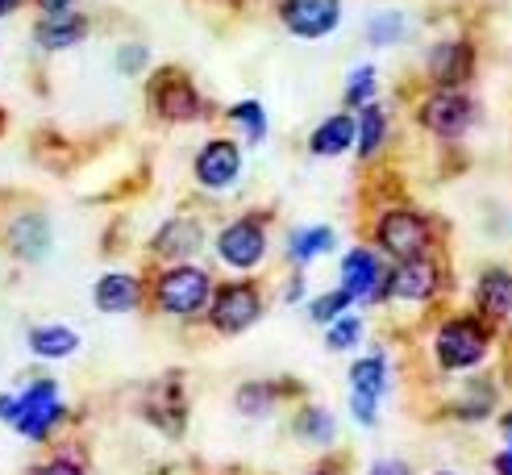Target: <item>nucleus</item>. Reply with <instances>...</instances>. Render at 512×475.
I'll use <instances>...</instances> for the list:
<instances>
[{"label": "nucleus", "mask_w": 512, "mask_h": 475, "mask_svg": "<svg viewBox=\"0 0 512 475\" xmlns=\"http://www.w3.org/2000/svg\"><path fill=\"white\" fill-rule=\"evenodd\" d=\"M63 405H59V384L55 380H34L25 392H5L0 396V421H9L17 434L42 442L59 425Z\"/></svg>", "instance_id": "nucleus-1"}, {"label": "nucleus", "mask_w": 512, "mask_h": 475, "mask_svg": "<svg viewBox=\"0 0 512 475\" xmlns=\"http://www.w3.org/2000/svg\"><path fill=\"white\" fill-rule=\"evenodd\" d=\"M213 296V280L204 275L200 267H171L159 275V288H155V300L163 313H175V317H192L209 305Z\"/></svg>", "instance_id": "nucleus-2"}, {"label": "nucleus", "mask_w": 512, "mask_h": 475, "mask_svg": "<svg viewBox=\"0 0 512 475\" xmlns=\"http://www.w3.org/2000/svg\"><path fill=\"white\" fill-rule=\"evenodd\" d=\"M483 355H488V334L475 317H454L442 325L438 334V363L446 371H467V367H479Z\"/></svg>", "instance_id": "nucleus-3"}, {"label": "nucleus", "mask_w": 512, "mask_h": 475, "mask_svg": "<svg viewBox=\"0 0 512 475\" xmlns=\"http://www.w3.org/2000/svg\"><path fill=\"white\" fill-rule=\"evenodd\" d=\"M259 313H263V300H259V292H254V284H225L213 296V309H209V317H213V325L221 334L250 330V325L259 321Z\"/></svg>", "instance_id": "nucleus-4"}, {"label": "nucleus", "mask_w": 512, "mask_h": 475, "mask_svg": "<svg viewBox=\"0 0 512 475\" xmlns=\"http://www.w3.org/2000/svg\"><path fill=\"white\" fill-rule=\"evenodd\" d=\"M379 246L388 250V255H396L400 263L404 259H421L425 246H429V221L408 213V209H396L379 221Z\"/></svg>", "instance_id": "nucleus-5"}, {"label": "nucleus", "mask_w": 512, "mask_h": 475, "mask_svg": "<svg viewBox=\"0 0 512 475\" xmlns=\"http://www.w3.org/2000/svg\"><path fill=\"white\" fill-rule=\"evenodd\" d=\"M279 21H284L296 38H325L338 30L342 0H284V5H279Z\"/></svg>", "instance_id": "nucleus-6"}, {"label": "nucleus", "mask_w": 512, "mask_h": 475, "mask_svg": "<svg viewBox=\"0 0 512 475\" xmlns=\"http://www.w3.org/2000/svg\"><path fill=\"white\" fill-rule=\"evenodd\" d=\"M217 250H221V259L229 267L250 271L254 263H263V255H267V230L254 217H242V221H234V225H225V230H221Z\"/></svg>", "instance_id": "nucleus-7"}, {"label": "nucleus", "mask_w": 512, "mask_h": 475, "mask_svg": "<svg viewBox=\"0 0 512 475\" xmlns=\"http://www.w3.org/2000/svg\"><path fill=\"white\" fill-rule=\"evenodd\" d=\"M150 105H155V113L163 121H196L200 92L179 71H159L155 75V88H150Z\"/></svg>", "instance_id": "nucleus-8"}, {"label": "nucleus", "mask_w": 512, "mask_h": 475, "mask_svg": "<svg viewBox=\"0 0 512 475\" xmlns=\"http://www.w3.org/2000/svg\"><path fill=\"white\" fill-rule=\"evenodd\" d=\"M475 117V105L463 96V92H438V96H429L425 100V109H421V121L429 125L433 134H442V138H458V134H467V125Z\"/></svg>", "instance_id": "nucleus-9"}, {"label": "nucleus", "mask_w": 512, "mask_h": 475, "mask_svg": "<svg viewBox=\"0 0 512 475\" xmlns=\"http://www.w3.org/2000/svg\"><path fill=\"white\" fill-rule=\"evenodd\" d=\"M238 171H242V150L234 142H225V138L209 142L196 155V180L209 192H225L229 184L238 180Z\"/></svg>", "instance_id": "nucleus-10"}, {"label": "nucleus", "mask_w": 512, "mask_h": 475, "mask_svg": "<svg viewBox=\"0 0 512 475\" xmlns=\"http://www.w3.org/2000/svg\"><path fill=\"white\" fill-rule=\"evenodd\" d=\"M388 288H392L396 300H429L433 292H438V267H433L425 255L421 259H404L392 271Z\"/></svg>", "instance_id": "nucleus-11"}, {"label": "nucleus", "mask_w": 512, "mask_h": 475, "mask_svg": "<svg viewBox=\"0 0 512 475\" xmlns=\"http://www.w3.org/2000/svg\"><path fill=\"white\" fill-rule=\"evenodd\" d=\"M88 38V21L80 13H46L38 25H34V42L38 50H67L75 42Z\"/></svg>", "instance_id": "nucleus-12"}, {"label": "nucleus", "mask_w": 512, "mask_h": 475, "mask_svg": "<svg viewBox=\"0 0 512 475\" xmlns=\"http://www.w3.org/2000/svg\"><path fill=\"white\" fill-rule=\"evenodd\" d=\"M92 300H96L100 313H130L142 300V284L134 280V275H121V271L100 275L96 288H92Z\"/></svg>", "instance_id": "nucleus-13"}, {"label": "nucleus", "mask_w": 512, "mask_h": 475, "mask_svg": "<svg viewBox=\"0 0 512 475\" xmlns=\"http://www.w3.org/2000/svg\"><path fill=\"white\" fill-rule=\"evenodd\" d=\"M429 75L442 88H458L471 75V46L467 42H442L429 50Z\"/></svg>", "instance_id": "nucleus-14"}, {"label": "nucleus", "mask_w": 512, "mask_h": 475, "mask_svg": "<svg viewBox=\"0 0 512 475\" xmlns=\"http://www.w3.org/2000/svg\"><path fill=\"white\" fill-rule=\"evenodd\" d=\"M379 284V259L371 250H350L342 259V292H350V300L371 296Z\"/></svg>", "instance_id": "nucleus-15"}, {"label": "nucleus", "mask_w": 512, "mask_h": 475, "mask_svg": "<svg viewBox=\"0 0 512 475\" xmlns=\"http://www.w3.org/2000/svg\"><path fill=\"white\" fill-rule=\"evenodd\" d=\"M200 242H204L200 225L188 221V217H175V221H167L163 230H159L155 250H159L163 259H188V255H196V250H200Z\"/></svg>", "instance_id": "nucleus-16"}, {"label": "nucleus", "mask_w": 512, "mask_h": 475, "mask_svg": "<svg viewBox=\"0 0 512 475\" xmlns=\"http://www.w3.org/2000/svg\"><path fill=\"white\" fill-rule=\"evenodd\" d=\"M350 142H354V117L338 113V117H329V121L317 125V134L309 138V150L321 155V159H334V155H346Z\"/></svg>", "instance_id": "nucleus-17"}, {"label": "nucleus", "mask_w": 512, "mask_h": 475, "mask_svg": "<svg viewBox=\"0 0 512 475\" xmlns=\"http://www.w3.org/2000/svg\"><path fill=\"white\" fill-rule=\"evenodd\" d=\"M80 346V334L67 330V325H38L30 330V350L38 359H67Z\"/></svg>", "instance_id": "nucleus-18"}, {"label": "nucleus", "mask_w": 512, "mask_h": 475, "mask_svg": "<svg viewBox=\"0 0 512 475\" xmlns=\"http://www.w3.org/2000/svg\"><path fill=\"white\" fill-rule=\"evenodd\" d=\"M479 305L492 317H508L512 313V275L508 271H488L479 280Z\"/></svg>", "instance_id": "nucleus-19"}, {"label": "nucleus", "mask_w": 512, "mask_h": 475, "mask_svg": "<svg viewBox=\"0 0 512 475\" xmlns=\"http://www.w3.org/2000/svg\"><path fill=\"white\" fill-rule=\"evenodd\" d=\"M350 388L363 392V396H383L388 392V363H383V355H371V359H358L350 367Z\"/></svg>", "instance_id": "nucleus-20"}, {"label": "nucleus", "mask_w": 512, "mask_h": 475, "mask_svg": "<svg viewBox=\"0 0 512 475\" xmlns=\"http://www.w3.org/2000/svg\"><path fill=\"white\" fill-rule=\"evenodd\" d=\"M13 246H17V255H25V259H42V250L50 246L46 221L42 217H21L13 225Z\"/></svg>", "instance_id": "nucleus-21"}, {"label": "nucleus", "mask_w": 512, "mask_h": 475, "mask_svg": "<svg viewBox=\"0 0 512 475\" xmlns=\"http://www.w3.org/2000/svg\"><path fill=\"white\" fill-rule=\"evenodd\" d=\"M288 250H292V259H296V263H309V259L325 255V250H334V230H329V225H313V230H296V234H292V242H288Z\"/></svg>", "instance_id": "nucleus-22"}, {"label": "nucleus", "mask_w": 512, "mask_h": 475, "mask_svg": "<svg viewBox=\"0 0 512 475\" xmlns=\"http://www.w3.org/2000/svg\"><path fill=\"white\" fill-rule=\"evenodd\" d=\"M383 130H388V117H383V109H379V105H367V109H363V117L354 121L358 155H363V159H371L375 150H379V142H383Z\"/></svg>", "instance_id": "nucleus-23"}, {"label": "nucleus", "mask_w": 512, "mask_h": 475, "mask_svg": "<svg viewBox=\"0 0 512 475\" xmlns=\"http://www.w3.org/2000/svg\"><path fill=\"white\" fill-rule=\"evenodd\" d=\"M229 121H238V130L246 134L250 146L267 138V113H263L259 100H242V105H234L229 109Z\"/></svg>", "instance_id": "nucleus-24"}, {"label": "nucleus", "mask_w": 512, "mask_h": 475, "mask_svg": "<svg viewBox=\"0 0 512 475\" xmlns=\"http://www.w3.org/2000/svg\"><path fill=\"white\" fill-rule=\"evenodd\" d=\"M296 434L304 442H334V417H329L325 409H304L296 417Z\"/></svg>", "instance_id": "nucleus-25"}, {"label": "nucleus", "mask_w": 512, "mask_h": 475, "mask_svg": "<svg viewBox=\"0 0 512 475\" xmlns=\"http://www.w3.org/2000/svg\"><path fill=\"white\" fill-rule=\"evenodd\" d=\"M400 38H404V17L400 13H379L367 25V42L371 46H388V42H400Z\"/></svg>", "instance_id": "nucleus-26"}, {"label": "nucleus", "mask_w": 512, "mask_h": 475, "mask_svg": "<svg viewBox=\"0 0 512 475\" xmlns=\"http://www.w3.org/2000/svg\"><path fill=\"white\" fill-rule=\"evenodd\" d=\"M358 334H363V321L358 317H338V321H329L325 342H329V350H350L358 342Z\"/></svg>", "instance_id": "nucleus-27"}, {"label": "nucleus", "mask_w": 512, "mask_h": 475, "mask_svg": "<svg viewBox=\"0 0 512 475\" xmlns=\"http://www.w3.org/2000/svg\"><path fill=\"white\" fill-rule=\"evenodd\" d=\"M371 96H375V67H358L350 75V84H346V100H350V105H358V109H367Z\"/></svg>", "instance_id": "nucleus-28"}, {"label": "nucleus", "mask_w": 512, "mask_h": 475, "mask_svg": "<svg viewBox=\"0 0 512 475\" xmlns=\"http://www.w3.org/2000/svg\"><path fill=\"white\" fill-rule=\"evenodd\" d=\"M350 309V292H325L321 300H313V321H321V325H329V321H338L342 313Z\"/></svg>", "instance_id": "nucleus-29"}, {"label": "nucleus", "mask_w": 512, "mask_h": 475, "mask_svg": "<svg viewBox=\"0 0 512 475\" xmlns=\"http://www.w3.org/2000/svg\"><path fill=\"white\" fill-rule=\"evenodd\" d=\"M238 409L250 413V417H263V413L271 409V392H267V384H246V388L238 392Z\"/></svg>", "instance_id": "nucleus-30"}, {"label": "nucleus", "mask_w": 512, "mask_h": 475, "mask_svg": "<svg viewBox=\"0 0 512 475\" xmlns=\"http://www.w3.org/2000/svg\"><path fill=\"white\" fill-rule=\"evenodd\" d=\"M350 409H354L358 425H375V396H363V392H350Z\"/></svg>", "instance_id": "nucleus-31"}, {"label": "nucleus", "mask_w": 512, "mask_h": 475, "mask_svg": "<svg viewBox=\"0 0 512 475\" xmlns=\"http://www.w3.org/2000/svg\"><path fill=\"white\" fill-rule=\"evenodd\" d=\"M34 475H84V467L71 463V459H50V463H42Z\"/></svg>", "instance_id": "nucleus-32"}, {"label": "nucleus", "mask_w": 512, "mask_h": 475, "mask_svg": "<svg viewBox=\"0 0 512 475\" xmlns=\"http://www.w3.org/2000/svg\"><path fill=\"white\" fill-rule=\"evenodd\" d=\"M142 63H146V46H125L121 59H117L121 71H142Z\"/></svg>", "instance_id": "nucleus-33"}, {"label": "nucleus", "mask_w": 512, "mask_h": 475, "mask_svg": "<svg viewBox=\"0 0 512 475\" xmlns=\"http://www.w3.org/2000/svg\"><path fill=\"white\" fill-rule=\"evenodd\" d=\"M367 475H408V463H400V459H379Z\"/></svg>", "instance_id": "nucleus-34"}, {"label": "nucleus", "mask_w": 512, "mask_h": 475, "mask_svg": "<svg viewBox=\"0 0 512 475\" xmlns=\"http://www.w3.org/2000/svg\"><path fill=\"white\" fill-rule=\"evenodd\" d=\"M34 5H38V9H42V17H46V13H71L75 0H34Z\"/></svg>", "instance_id": "nucleus-35"}, {"label": "nucleus", "mask_w": 512, "mask_h": 475, "mask_svg": "<svg viewBox=\"0 0 512 475\" xmlns=\"http://www.w3.org/2000/svg\"><path fill=\"white\" fill-rule=\"evenodd\" d=\"M496 475H512V450H504V455H496Z\"/></svg>", "instance_id": "nucleus-36"}, {"label": "nucleus", "mask_w": 512, "mask_h": 475, "mask_svg": "<svg viewBox=\"0 0 512 475\" xmlns=\"http://www.w3.org/2000/svg\"><path fill=\"white\" fill-rule=\"evenodd\" d=\"M17 5H21V0H0V17H9Z\"/></svg>", "instance_id": "nucleus-37"}, {"label": "nucleus", "mask_w": 512, "mask_h": 475, "mask_svg": "<svg viewBox=\"0 0 512 475\" xmlns=\"http://www.w3.org/2000/svg\"><path fill=\"white\" fill-rule=\"evenodd\" d=\"M500 425H504V434H508V442H512V413H508V417H504Z\"/></svg>", "instance_id": "nucleus-38"}, {"label": "nucleus", "mask_w": 512, "mask_h": 475, "mask_svg": "<svg viewBox=\"0 0 512 475\" xmlns=\"http://www.w3.org/2000/svg\"><path fill=\"white\" fill-rule=\"evenodd\" d=\"M313 475H325V471H313Z\"/></svg>", "instance_id": "nucleus-39"}, {"label": "nucleus", "mask_w": 512, "mask_h": 475, "mask_svg": "<svg viewBox=\"0 0 512 475\" xmlns=\"http://www.w3.org/2000/svg\"><path fill=\"white\" fill-rule=\"evenodd\" d=\"M442 475H450V471H442Z\"/></svg>", "instance_id": "nucleus-40"}]
</instances>
